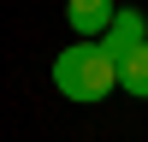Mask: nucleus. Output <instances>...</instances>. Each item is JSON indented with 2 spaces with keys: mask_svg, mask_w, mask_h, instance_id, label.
<instances>
[{
  "mask_svg": "<svg viewBox=\"0 0 148 142\" xmlns=\"http://www.w3.org/2000/svg\"><path fill=\"white\" fill-rule=\"evenodd\" d=\"M142 42H148V18L130 12V6H119L113 24H107V36H101V53H107V59H125V53H136Z\"/></svg>",
  "mask_w": 148,
  "mask_h": 142,
  "instance_id": "2",
  "label": "nucleus"
},
{
  "mask_svg": "<svg viewBox=\"0 0 148 142\" xmlns=\"http://www.w3.org/2000/svg\"><path fill=\"white\" fill-rule=\"evenodd\" d=\"M53 89L77 106H95L119 89V59L101 53V42H71L65 53L53 59Z\"/></svg>",
  "mask_w": 148,
  "mask_h": 142,
  "instance_id": "1",
  "label": "nucleus"
},
{
  "mask_svg": "<svg viewBox=\"0 0 148 142\" xmlns=\"http://www.w3.org/2000/svg\"><path fill=\"white\" fill-rule=\"evenodd\" d=\"M113 0H71L65 6V24H71V36H83V42H101L107 36V24H113Z\"/></svg>",
  "mask_w": 148,
  "mask_h": 142,
  "instance_id": "3",
  "label": "nucleus"
},
{
  "mask_svg": "<svg viewBox=\"0 0 148 142\" xmlns=\"http://www.w3.org/2000/svg\"><path fill=\"white\" fill-rule=\"evenodd\" d=\"M119 89H125V95H136V101H148V42L136 47V53H125V59H119Z\"/></svg>",
  "mask_w": 148,
  "mask_h": 142,
  "instance_id": "4",
  "label": "nucleus"
}]
</instances>
